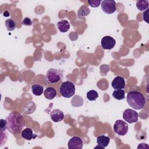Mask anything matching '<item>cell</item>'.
Segmentation results:
<instances>
[{"label":"cell","mask_w":149,"mask_h":149,"mask_svg":"<svg viewBox=\"0 0 149 149\" xmlns=\"http://www.w3.org/2000/svg\"><path fill=\"white\" fill-rule=\"evenodd\" d=\"M7 129L13 135L19 134L25 126V120L19 112H12L6 117Z\"/></svg>","instance_id":"obj_1"},{"label":"cell","mask_w":149,"mask_h":149,"mask_svg":"<svg viewBox=\"0 0 149 149\" xmlns=\"http://www.w3.org/2000/svg\"><path fill=\"white\" fill-rule=\"evenodd\" d=\"M126 100L129 105L136 110L143 108L146 103V100L144 95L137 91L129 92Z\"/></svg>","instance_id":"obj_2"},{"label":"cell","mask_w":149,"mask_h":149,"mask_svg":"<svg viewBox=\"0 0 149 149\" xmlns=\"http://www.w3.org/2000/svg\"><path fill=\"white\" fill-rule=\"evenodd\" d=\"M63 79V72L60 69H49L45 74V80L49 83H56Z\"/></svg>","instance_id":"obj_3"},{"label":"cell","mask_w":149,"mask_h":149,"mask_svg":"<svg viewBox=\"0 0 149 149\" xmlns=\"http://www.w3.org/2000/svg\"><path fill=\"white\" fill-rule=\"evenodd\" d=\"M59 92L63 97L70 98L75 93L74 84L70 81H64L59 87Z\"/></svg>","instance_id":"obj_4"},{"label":"cell","mask_w":149,"mask_h":149,"mask_svg":"<svg viewBox=\"0 0 149 149\" xmlns=\"http://www.w3.org/2000/svg\"><path fill=\"white\" fill-rule=\"evenodd\" d=\"M114 132L119 136H125L128 132V125L125 121L117 120L113 125Z\"/></svg>","instance_id":"obj_5"},{"label":"cell","mask_w":149,"mask_h":149,"mask_svg":"<svg viewBox=\"0 0 149 149\" xmlns=\"http://www.w3.org/2000/svg\"><path fill=\"white\" fill-rule=\"evenodd\" d=\"M123 118L129 123L136 122L138 120V113L133 109H126L123 113Z\"/></svg>","instance_id":"obj_6"},{"label":"cell","mask_w":149,"mask_h":149,"mask_svg":"<svg viewBox=\"0 0 149 149\" xmlns=\"http://www.w3.org/2000/svg\"><path fill=\"white\" fill-rule=\"evenodd\" d=\"M101 6L102 11L107 14H112L116 10V2L113 0H104Z\"/></svg>","instance_id":"obj_7"},{"label":"cell","mask_w":149,"mask_h":149,"mask_svg":"<svg viewBox=\"0 0 149 149\" xmlns=\"http://www.w3.org/2000/svg\"><path fill=\"white\" fill-rule=\"evenodd\" d=\"M116 44L115 40L111 36H105L101 41V45L104 49H111L114 47Z\"/></svg>","instance_id":"obj_8"},{"label":"cell","mask_w":149,"mask_h":149,"mask_svg":"<svg viewBox=\"0 0 149 149\" xmlns=\"http://www.w3.org/2000/svg\"><path fill=\"white\" fill-rule=\"evenodd\" d=\"M68 146L69 149H81L83 147V140L79 137H73L68 141Z\"/></svg>","instance_id":"obj_9"},{"label":"cell","mask_w":149,"mask_h":149,"mask_svg":"<svg viewBox=\"0 0 149 149\" xmlns=\"http://www.w3.org/2000/svg\"><path fill=\"white\" fill-rule=\"evenodd\" d=\"M111 86L115 90L124 88L125 87V79L122 76L115 77L111 83Z\"/></svg>","instance_id":"obj_10"},{"label":"cell","mask_w":149,"mask_h":149,"mask_svg":"<svg viewBox=\"0 0 149 149\" xmlns=\"http://www.w3.org/2000/svg\"><path fill=\"white\" fill-rule=\"evenodd\" d=\"M50 117L54 122H59L63 119L64 113L61 110L55 109L51 112Z\"/></svg>","instance_id":"obj_11"},{"label":"cell","mask_w":149,"mask_h":149,"mask_svg":"<svg viewBox=\"0 0 149 149\" xmlns=\"http://www.w3.org/2000/svg\"><path fill=\"white\" fill-rule=\"evenodd\" d=\"M109 141H110L109 137L105 136L104 135L99 136L97 137V143L98 146L95 147V148L100 147V148H104L108 146V145L109 144Z\"/></svg>","instance_id":"obj_12"},{"label":"cell","mask_w":149,"mask_h":149,"mask_svg":"<svg viewBox=\"0 0 149 149\" xmlns=\"http://www.w3.org/2000/svg\"><path fill=\"white\" fill-rule=\"evenodd\" d=\"M21 136L27 140H30L32 139H35L37 137V135L33 133V130L31 128L27 127L22 131Z\"/></svg>","instance_id":"obj_13"},{"label":"cell","mask_w":149,"mask_h":149,"mask_svg":"<svg viewBox=\"0 0 149 149\" xmlns=\"http://www.w3.org/2000/svg\"><path fill=\"white\" fill-rule=\"evenodd\" d=\"M57 27L61 32L65 33L69 30L70 28V24L66 20H61L58 22Z\"/></svg>","instance_id":"obj_14"},{"label":"cell","mask_w":149,"mask_h":149,"mask_svg":"<svg viewBox=\"0 0 149 149\" xmlns=\"http://www.w3.org/2000/svg\"><path fill=\"white\" fill-rule=\"evenodd\" d=\"M57 92L55 88L52 87H49L47 88L44 91V95L45 97L48 100H52L56 95Z\"/></svg>","instance_id":"obj_15"},{"label":"cell","mask_w":149,"mask_h":149,"mask_svg":"<svg viewBox=\"0 0 149 149\" xmlns=\"http://www.w3.org/2000/svg\"><path fill=\"white\" fill-rule=\"evenodd\" d=\"M31 91L33 94L35 95H41L42 93H43L44 91V87L41 85L38 84H35L32 85L31 86Z\"/></svg>","instance_id":"obj_16"},{"label":"cell","mask_w":149,"mask_h":149,"mask_svg":"<svg viewBox=\"0 0 149 149\" xmlns=\"http://www.w3.org/2000/svg\"><path fill=\"white\" fill-rule=\"evenodd\" d=\"M90 10L89 8L86 5H82L80 6L77 12V16L81 17L83 16H87L90 13Z\"/></svg>","instance_id":"obj_17"},{"label":"cell","mask_w":149,"mask_h":149,"mask_svg":"<svg viewBox=\"0 0 149 149\" xmlns=\"http://www.w3.org/2000/svg\"><path fill=\"white\" fill-rule=\"evenodd\" d=\"M125 91L122 89L115 90L113 91L112 97L118 100H121L125 98Z\"/></svg>","instance_id":"obj_18"},{"label":"cell","mask_w":149,"mask_h":149,"mask_svg":"<svg viewBox=\"0 0 149 149\" xmlns=\"http://www.w3.org/2000/svg\"><path fill=\"white\" fill-rule=\"evenodd\" d=\"M137 8L140 10L143 11L147 9L148 7V1L146 0H139L136 2Z\"/></svg>","instance_id":"obj_19"},{"label":"cell","mask_w":149,"mask_h":149,"mask_svg":"<svg viewBox=\"0 0 149 149\" xmlns=\"http://www.w3.org/2000/svg\"><path fill=\"white\" fill-rule=\"evenodd\" d=\"M71 104L74 107H80L83 104V98H81V97H80L79 95H76L72 98V100L71 101Z\"/></svg>","instance_id":"obj_20"},{"label":"cell","mask_w":149,"mask_h":149,"mask_svg":"<svg viewBox=\"0 0 149 149\" xmlns=\"http://www.w3.org/2000/svg\"><path fill=\"white\" fill-rule=\"evenodd\" d=\"M5 26L8 31H12L15 29L16 27V23L13 19H8L5 21Z\"/></svg>","instance_id":"obj_21"},{"label":"cell","mask_w":149,"mask_h":149,"mask_svg":"<svg viewBox=\"0 0 149 149\" xmlns=\"http://www.w3.org/2000/svg\"><path fill=\"white\" fill-rule=\"evenodd\" d=\"M98 97V94L95 90H91L87 93V98L90 101H95Z\"/></svg>","instance_id":"obj_22"},{"label":"cell","mask_w":149,"mask_h":149,"mask_svg":"<svg viewBox=\"0 0 149 149\" xmlns=\"http://www.w3.org/2000/svg\"><path fill=\"white\" fill-rule=\"evenodd\" d=\"M101 1H98V0H88V3L90 5V6L93 8H97L98 7L100 3H101Z\"/></svg>","instance_id":"obj_23"},{"label":"cell","mask_w":149,"mask_h":149,"mask_svg":"<svg viewBox=\"0 0 149 149\" xmlns=\"http://www.w3.org/2000/svg\"><path fill=\"white\" fill-rule=\"evenodd\" d=\"M7 121L3 119H1L0 120V130L2 131H5L7 129Z\"/></svg>","instance_id":"obj_24"},{"label":"cell","mask_w":149,"mask_h":149,"mask_svg":"<svg viewBox=\"0 0 149 149\" xmlns=\"http://www.w3.org/2000/svg\"><path fill=\"white\" fill-rule=\"evenodd\" d=\"M22 24L25 26H31L32 22L29 17H25L22 22Z\"/></svg>","instance_id":"obj_25"}]
</instances>
